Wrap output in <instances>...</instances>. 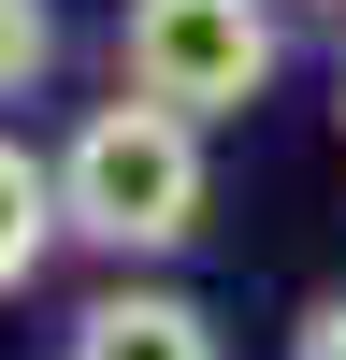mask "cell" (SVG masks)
<instances>
[{
  "label": "cell",
  "instance_id": "obj_1",
  "mask_svg": "<svg viewBox=\"0 0 346 360\" xmlns=\"http://www.w3.org/2000/svg\"><path fill=\"white\" fill-rule=\"evenodd\" d=\"M58 202H72V245H101V259H173V245L202 231V115L115 72V101L72 115V144H58Z\"/></svg>",
  "mask_w": 346,
  "mask_h": 360
},
{
  "label": "cell",
  "instance_id": "obj_2",
  "mask_svg": "<svg viewBox=\"0 0 346 360\" xmlns=\"http://www.w3.org/2000/svg\"><path fill=\"white\" fill-rule=\"evenodd\" d=\"M115 72L217 130V115H245L274 86V0H130L115 15Z\"/></svg>",
  "mask_w": 346,
  "mask_h": 360
},
{
  "label": "cell",
  "instance_id": "obj_3",
  "mask_svg": "<svg viewBox=\"0 0 346 360\" xmlns=\"http://www.w3.org/2000/svg\"><path fill=\"white\" fill-rule=\"evenodd\" d=\"M58 360H231L217 317L188 303V288H101V303L58 332Z\"/></svg>",
  "mask_w": 346,
  "mask_h": 360
},
{
  "label": "cell",
  "instance_id": "obj_4",
  "mask_svg": "<svg viewBox=\"0 0 346 360\" xmlns=\"http://www.w3.org/2000/svg\"><path fill=\"white\" fill-rule=\"evenodd\" d=\"M72 245V202H58V159H29L15 130H0V303H15L44 259Z\"/></svg>",
  "mask_w": 346,
  "mask_h": 360
},
{
  "label": "cell",
  "instance_id": "obj_5",
  "mask_svg": "<svg viewBox=\"0 0 346 360\" xmlns=\"http://www.w3.org/2000/svg\"><path fill=\"white\" fill-rule=\"evenodd\" d=\"M44 72H58V15L44 0H0V101H29Z\"/></svg>",
  "mask_w": 346,
  "mask_h": 360
},
{
  "label": "cell",
  "instance_id": "obj_6",
  "mask_svg": "<svg viewBox=\"0 0 346 360\" xmlns=\"http://www.w3.org/2000/svg\"><path fill=\"white\" fill-rule=\"evenodd\" d=\"M288 360H346V288H332V303H303V332H288Z\"/></svg>",
  "mask_w": 346,
  "mask_h": 360
},
{
  "label": "cell",
  "instance_id": "obj_7",
  "mask_svg": "<svg viewBox=\"0 0 346 360\" xmlns=\"http://www.w3.org/2000/svg\"><path fill=\"white\" fill-rule=\"evenodd\" d=\"M332 115H346V58H332Z\"/></svg>",
  "mask_w": 346,
  "mask_h": 360
}]
</instances>
